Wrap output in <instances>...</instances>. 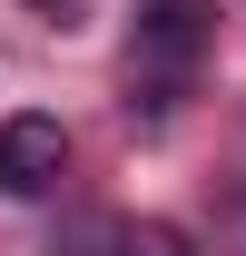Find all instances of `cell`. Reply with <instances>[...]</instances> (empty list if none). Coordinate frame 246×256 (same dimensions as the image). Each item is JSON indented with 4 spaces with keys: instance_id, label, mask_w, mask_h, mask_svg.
Masks as SVG:
<instances>
[{
    "instance_id": "6da1fadb",
    "label": "cell",
    "mask_w": 246,
    "mask_h": 256,
    "mask_svg": "<svg viewBox=\"0 0 246 256\" xmlns=\"http://www.w3.org/2000/svg\"><path fill=\"white\" fill-rule=\"evenodd\" d=\"M207 50H216V0H138V10H128V60H138V79H148L158 98L178 89Z\"/></svg>"
},
{
    "instance_id": "7a4b0ae2",
    "label": "cell",
    "mask_w": 246,
    "mask_h": 256,
    "mask_svg": "<svg viewBox=\"0 0 246 256\" xmlns=\"http://www.w3.org/2000/svg\"><path fill=\"white\" fill-rule=\"evenodd\" d=\"M69 168V128L50 108H20V118H0V197H50Z\"/></svg>"
},
{
    "instance_id": "3957f363",
    "label": "cell",
    "mask_w": 246,
    "mask_h": 256,
    "mask_svg": "<svg viewBox=\"0 0 246 256\" xmlns=\"http://www.w3.org/2000/svg\"><path fill=\"white\" fill-rule=\"evenodd\" d=\"M118 256H197V236L168 217H138V226H118Z\"/></svg>"
}]
</instances>
